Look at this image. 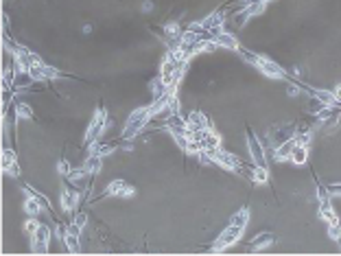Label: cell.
Segmentation results:
<instances>
[{
	"mask_svg": "<svg viewBox=\"0 0 341 256\" xmlns=\"http://www.w3.org/2000/svg\"><path fill=\"white\" fill-rule=\"evenodd\" d=\"M153 119V112H151V105H147V108H138L136 112L129 114L127 119V125H125L123 129V140H129V138H136L138 133L145 129L147 125H149V121Z\"/></svg>",
	"mask_w": 341,
	"mask_h": 256,
	"instance_id": "obj_1",
	"label": "cell"
},
{
	"mask_svg": "<svg viewBox=\"0 0 341 256\" xmlns=\"http://www.w3.org/2000/svg\"><path fill=\"white\" fill-rule=\"evenodd\" d=\"M109 125V116H107V110L105 108H98L96 110V114H94V119L90 121V125H87V129H85V136H84V142L90 147L92 142H96V138L101 136L103 131H105V127Z\"/></svg>",
	"mask_w": 341,
	"mask_h": 256,
	"instance_id": "obj_2",
	"label": "cell"
},
{
	"mask_svg": "<svg viewBox=\"0 0 341 256\" xmlns=\"http://www.w3.org/2000/svg\"><path fill=\"white\" fill-rule=\"evenodd\" d=\"M241 235H243V228H239V226L230 224V228H225L221 235H219L217 241L212 243V252H223L225 248L234 246V243L241 239Z\"/></svg>",
	"mask_w": 341,
	"mask_h": 256,
	"instance_id": "obj_3",
	"label": "cell"
},
{
	"mask_svg": "<svg viewBox=\"0 0 341 256\" xmlns=\"http://www.w3.org/2000/svg\"><path fill=\"white\" fill-rule=\"evenodd\" d=\"M190 138L199 142L201 149H217V147H221V138H219V133L214 131L212 127H203V129L190 131Z\"/></svg>",
	"mask_w": 341,
	"mask_h": 256,
	"instance_id": "obj_4",
	"label": "cell"
},
{
	"mask_svg": "<svg viewBox=\"0 0 341 256\" xmlns=\"http://www.w3.org/2000/svg\"><path fill=\"white\" fill-rule=\"evenodd\" d=\"M48 241H51V228L40 224V228L31 235V252L33 254H46Z\"/></svg>",
	"mask_w": 341,
	"mask_h": 256,
	"instance_id": "obj_5",
	"label": "cell"
},
{
	"mask_svg": "<svg viewBox=\"0 0 341 256\" xmlns=\"http://www.w3.org/2000/svg\"><path fill=\"white\" fill-rule=\"evenodd\" d=\"M245 133H247V147H250V155H252V160H254V164L267 166V162H265V147H262V142L258 140V136L252 131V127H247Z\"/></svg>",
	"mask_w": 341,
	"mask_h": 256,
	"instance_id": "obj_6",
	"label": "cell"
},
{
	"mask_svg": "<svg viewBox=\"0 0 341 256\" xmlns=\"http://www.w3.org/2000/svg\"><path fill=\"white\" fill-rule=\"evenodd\" d=\"M256 68L260 70L265 77H271V79H284V77H287V75H284V70L280 68L276 62H271L269 57H262V55H260V59H258Z\"/></svg>",
	"mask_w": 341,
	"mask_h": 256,
	"instance_id": "obj_7",
	"label": "cell"
},
{
	"mask_svg": "<svg viewBox=\"0 0 341 256\" xmlns=\"http://www.w3.org/2000/svg\"><path fill=\"white\" fill-rule=\"evenodd\" d=\"M62 208L66 213H75L77 206H79V191L77 188H70V186H62Z\"/></svg>",
	"mask_w": 341,
	"mask_h": 256,
	"instance_id": "obj_8",
	"label": "cell"
},
{
	"mask_svg": "<svg viewBox=\"0 0 341 256\" xmlns=\"http://www.w3.org/2000/svg\"><path fill=\"white\" fill-rule=\"evenodd\" d=\"M2 171L11 177H18L20 175V166H18V160H15V153L11 149L4 147L2 149Z\"/></svg>",
	"mask_w": 341,
	"mask_h": 256,
	"instance_id": "obj_9",
	"label": "cell"
},
{
	"mask_svg": "<svg viewBox=\"0 0 341 256\" xmlns=\"http://www.w3.org/2000/svg\"><path fill=\"white\" fill-rule=\"evenodd\" d=\"M214 44H217V48H228V51H239V40L232 35V33L228 31H221L214 35Z\"/></svg>",
	"mask_w": 341,
	"mask_h": 256,
	"instance_id": "obj_10",
	"label": "cell"
},
{
	"mask_svg": "<svg viewBox=\"0 0 341 256\" xmlns=\"http://www.w3.org/2000/svg\"><path fill=\"white\" fill-rule=\"evenodd\" d=\"M293 147H295V138H289V140L276 144V149H273V158L278 160V162H284V160H291V153H293Z\"/></svg>",
	"mask_w": 341,
	"mask_h": 256,
	"instance_id": "obj_11",
	"label": "cell"
},
{
	"mask_svg": "<svg viewBox=\"0 0 341 256\" xmlns=\"http://www.w3.org/2000/svg\"><path fill=\"white\" fill-rule=\"evenodd\" d=\"M186 121H188L190 131L203 129V127H210V121H208V116L203 114V112H199V110H192V112L186 116Z\"/></svg>",
	"mask_w": 341,
	"mask_h": 256,
	"instance_id": "obj_12",
	"label": "cell"
},
{
	"mask_svg": "<svg viewBox=\"0 0 341 256\" xmlns=\"http://www.w3.org/2000/svg\"><path fill=\"white\" fill-rule=\"evenodd\" d=\"M87 175H90V173H87V169H85V166H81V169H73L66 177H68V182L77 188V191H81L84 184H85V180H87Z\"/></svg>",
	"mask_w": 341,
	"mask_h": 256,
	"instance_id": "obj_13",
	"label": "cell"
},
{
	"mask_svg": "<svg viewBox=\"0 0 341 256\" xmlns=\"http://www.w3.org/2000/svg\"><path fill=\"white\" fill-rule=\"evenodd\" d=\"M118 144L116 142H92L90 144V153L92 155H98V158H105V155H112L116 151Z\"/></svg>",
	"mask_w": 341,
	"mask_h": 256,
	"instance_id": "obj_14",
	"label": "cell"
},
{
	"mask_svg": "<svg viewBox=\"0 0 341 256\" xmlns=\"http://www.w3.org/2000/svg\"><path fill=\"white\" fill-rule=\"evenodd\" d=\"M320 217H322L324 221H326L328 226L339 224V217H337V213H335V208H333L331 199H324V202H322V206H320Z\"/></svg>",
	"mask_w": 341,
	"mask_h": 256,
	"instance_id": "obj_15",
	"label": "cell"
},
{
	"mask_svg": "<svg viewBox=\"0 0 341 256\" xmlns=\"http://www.w3.org/2000/svg\"><path fill=\"white\" fill-rule=\"evenodd\" d=\"M273 243V237H271V232H260V235H256L254 239L250 241V248L254 250V252H258V250H265L269 248Z\"/></svg>",
	"mask_w": 341,
	"mask_h": 256,
	"instance_id": "obj_16",
	"label": "cell"
},
{
	"mask_svg": "<svg viewBox=\"0 0 341 256\" xmlns=\"http://www.w3.org/2000/svg\"><path fill=\"white\" fill-rule=\"evenodd\" d=\"M35 83V79L31 77V72H15V79L11 81V88L13 90H22V88H29Z\"/></svg>",
	"mask_w": 341,
	"mask_h": 256,
	"instance_id": "obj_17",
	"label": "cell"
},
{
	"mask_svg": "<svg viewBox=\"0 0 341 256\" xmlns=\"http://www.w3.org/2000/svg\"><path fill=\"white\" fill-rule=\"evenodd\" d=\"M42 208H44V204L35 197V195L29 193V197H26V202H24V210H26V213H29L31 217H37L42 213Z\"/></svg>",
	"mask_w": 341,
	"mask_h": 256,
	"instance_id": "obj_18",
	"label": "cell"
},
{
	"mask_svg": "<svg viewBox=\"0 0 341 256\" xmlns=\"http://www.w3.org/2000/svg\"><path fill=\"white\" fill-rule=\"evenodd\" d=\"M291 160H293L295 164H306V160H309V147H306V144H295L293 153H291Z\"/></svg>",
	"mask_w": 341,
	"mask_h": 256,
	"instance_id": "obj_19",
	"label": "cell"
},
{
	"mask_svg": "<svg viewBox=\"0 0 341 256\" xmlns=\"http://www.w3.org/2000/svg\"><path fill=\"white\" fill-rule=\"evenodd\" d=\"M85 169H87V173L90 175H96L98 171H101V166H103V158H98V155H87V160H85Z\"/></svg>",
	"mask_w": 341,
	"mask_h": 256,
	"instance_id": "obj_20",
	"label": "cell"
},
{
	"mask_svg": "<svg viewBox=\"0 0 341 256\" xmlns=\"http://www.w3.org/2000/svg\"><path fill=\"white\" fill-rule=\"evenodd\" d=\"M64 246L68 248V252L70 254H77L79 252V235H75V232H66V237H64Z\"/></svg>",
	"mask_w": 341,
	"mask_h": 256,
	"instance_id": "obj_21",
	"label": "cell"
},
{
	"mask_svg": "<svg viewBox=\"0 0 341 256\" xmlns=\"http://www.w3.org/2000/svg\"><path fill=\"white\" fill-rule=\"evenodd\" d=\"M24 191H26V193H31V195H35V197H37V199H40V202L44 204V208H46V213H48V215H53V204L48 202V197H46V195L37 193V191H35V188H33L31 184H26V186H24Z\"/></svg>",
	"mask_w": 341,
	"mask_h": 256,
	"instance_id": "obj_22",
	"label": "cell"
},
{
	"mask_svg": "<svg viewBox=\"0 0 341 256\" xmlns=\"http://www.w3.org/2000/svg\"><path fill=\"white\" fill-rule=\"evenodd\" d=\"M247 221H250V210L241 208L236 215H232V221H230V224H234V226H239V228H245Z\"/></svg>",
	"mask_w": 341,
	"mask_h": 256,
	"instance_id": "obj_23",
	"label": "cell"
},
{
	"mask_svg": "<svg viewBox=\"0 0 341 256\" xmlns=\"http://www.w3.org/2000/svg\"><path fill=\"white\" fill-rule=\"evenodd\" d=\"M125 186V180H114V182H109L107 188L103 191L101 197H112V195H118L120 193V188Z\"/></svg>",
	"mask_w": 341,
	"mask_h": 256,
	"instance_id": "obj_24",
	"label": "cell"
},
{
	"mask_svg": "<svg viewBox=\"0 0 341 256\" xmlns=\"http://www.w3.org/2000/svg\"><path fill=\"white\" fill-rule=\"evenodd\" d=\"M15 116H18V119H26V121H31V119H33V110H31V105H29V103H18V105H15Z\"/></svg>",
	"mask_w": 341,
	"mask_h": 256,
	"instance_id": "obj_25",
	"label": "cell"
},
{
	"mask_svg": "<svg viewBox=\"0 0 341 256\" xmlns=\"http://www.w3.org/2000/svg\"><path fill=\"white\" fill-rule=\"evenodd\" d=\"M322 110H326V105H324L317 97H311V99H309V108H306V112L313 114V116H317V114L322 112Z\"/></svg>",
	"mask_w": 341,
	"mask_h": 256,
	"instance_id": "obj_26",
	"label": "cell"
},
{
	"mask_svg": "<svg viewBox=\"0 0 341 256\" xmlns=\"http://www.w3.org/2000/svg\"><path fill=\"white\" fill-rule=\"evenodd\" d=\"M73 224H75V226H79L81 230H84V228H85V224H87V215H85V213H81V210H79V213H75Z\"/></svg>",
	"mask_w": 341,
	"mask_h": 256,
	"instance_id": "obj_27",
	"label": "cell"
},
{
	"mask_svg": "<svg viewBox=\"0 0 341 256\" xmlns=\"http://www.w3.org/2000/svg\"><path fill=\"white\" fill-rule=\"evenodd\" d=\"M134 195H136V188H134V186H129L127 182H125V186L120 188L118 197H125V199H129V197H134Z\"/></svg>",
	"mask_w": 341,
	"mask_h": 256,
	"instance_id": "obj_28",
	"label": "cell"
},
{
	"mask_svg": "<svg viewBox=\"0 0 341 256\" xmlns=\"http://www.w3.org/2000/svg\"><path fill=\"white\" fill-rule=\"evenodd\" d=\"M328 237L331 239H341V224H333V226H328Z\"/></svg>",
	"mask_w": 341,
	"mask_h": 256,
	"instance_id": "obj_29",
	"label": "cell"
},
{
	"mask_svg": "<svg viewBox=\"0 0 341 256\" xmlns=\"http://www.w3.org/2000/svg\"><path fill=\"white\" fill-rule=\"evenodd\" d=\"M317 197H320V202H324V199H331V193H328V186L317 184Z\"/></svg>",
	"mask_w": 341,
	"mask_h": 256,
	"instance_id": "obj_30",
	"label": "cell"
},
{
	"mask_svg": "<svg viewBox=\"0 0 341 256\" xmlns=\"http://www.w3.org/2000/svg\"><path fill=\"white\" fill-rule=\"evenodd\" d=\"M57 171H59V173H62V175L66 177V175H68V173H70V171H73V169H70L68 160H59V164H57Z\"/></svg>",
	"mask_w": 341,
	"mask_h": 256,
	"instance_id": "obj_31",
	"label": "cell"
},
{
	"mask_svg": "<svg viewBox=\"0 0 341 256\" xmlns=\"http://www.w3.org/2000/svg\"><path fill=\"white\" fill-rule=\"evenodd\" d=\"M26 232H29V235H33V232H35L37 230V228H40V224H37V221L35 219H29V221H26Z\"/></svg>",
	"mask_w": 341,
	"mask_h": 256,
	"instance_id": "obj_32",
	"label": "cell"
},
{
	"mask_svg": "<svg viewBox=\"0 0 341 256\" xmlns=\"http://www.w3.org/2000/svg\"><path fill=\"white\" fill-rule=\"evenodd\" d=\"M328 193H331V197L333 195H341V182L339 184H328Z\"/></svg>",
	"mask_w": 341,
	"mask_h": 256,
	"instance_id": "obj_33",
	"label": "cell"
},
{
	"mask_svg": "<svg viewBox=\"0 0 341 256\" xmlns=\"http://www.w3.org/2000/svg\"><path fill=\"white\" fill-rule=\"evenodd\" d=\"M333 97H335V101H337V103L341 105V86H337V88L333 90Z\"/></svg>",
	"mask_w": 341,
	"mask_h": 256,
	"instance_id": "obj_34",
	"label": "cell"
},
{
	"mask_svg": "<svg viewBox=\"0 0 341 256\" xmlns=\"http://www.w3.org/2000/svg\"><path fill=\"white\" fill-rule=\"evenodd\" d=\"M287 92L291 94V97H298V92H300V90H298V86H289V88H287Z\"/></svg>",
	"mask_w": 341,
	"mask_h": 256,
	"instance_id": "obj_35",
	"label": "cell"
},
{
	"mask_svg": "<svg viewBox=\"0 0 341 256\" xmlns=\"http://www.w3.org/2000/svg\"><path fill=\"white\" fill-rule=\"evenodd\" d=\"M151 9H153L151 2H145V4H142V11H151Z\"/></svg>",
	"mask_w": 341,
	"mask_h": 256,
	"instance_id": "obj_36",
	"label": "cell"
},
{
	"mask_svg": "<svg viewBox=\"0 0 341 256\" xmlns=\"http://www.w3.org/2000/svg\"><path fill=\"white\" fill-rule=\"evenodd\" d=\"M243 4H252V2H260V0H241Z\"/></svg>",
	"mask_w": 341,
	"mask_h": 256,
	"instance_id": "obj_37",
	"label": "cell"
},
{
	"mask_svg": "<svg viewBox=\"0 0 341 256\" xmlns=\"http://www.w3.org/2000/svg\"><path fill=\"white\" fill-rule=\"evenodd\" d=\"M265 2H271V0H265Z\"/></svg>",
	"mask_w": 341,
	"mask_h": 256,
	"instance_id": "obj_38",
	"label": "cell"
}]
</instances>
